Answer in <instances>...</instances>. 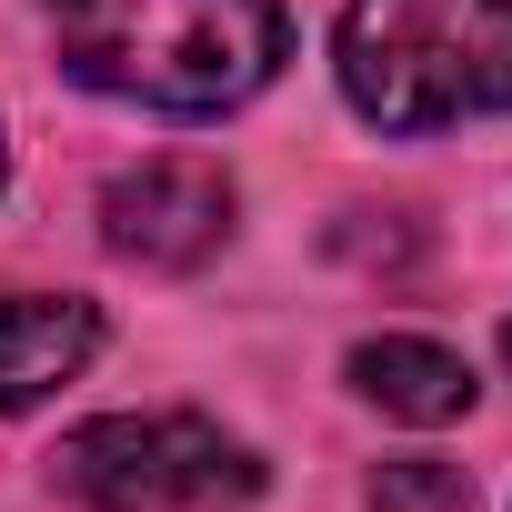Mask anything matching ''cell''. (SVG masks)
Returning a JSON list of instances; mask_svg holds the SVG:
<instances>
[{
	"label": "cell",
	"mask_w": 512,
	"mask_h": 512,
	"mask_svg": "<svg viewBox=\"0 0 512 512\" xmlns=\"http://www.w3.org/2000/svg\"><path fill=\"white\" fill-rule=\"evenodd\" d=\"M61 71L141 111H231L282 71V0H51Z\"/></svg>",
	"instance_id": "obj_1"
},
{
	"label": "cell",
	"mask_w": 512,
	"mask_h": 512,
	"mask_svg": "<svg viewBox=\"0 0 512 512\" xmlns=\"http://www.w3.org/2000/svg\"><path fill=\"white\" fill-rule=\"evenodd\" d=\"M342 91L382 131H452L512 111V0H352Z\"/></svg>",
	"instance_id": "obj_2"
},
{
	"label": "cell",
	"mask_w": 512,
	"mask_h": 512,
	"mask_svg": "<svg viewBox=\"0 0 512 512\" xmlns=\"http://www.w3.org/2000/svg\"><path fill=\"white\" fill-rule=\"evenodd\" d=\"M51 482L91 512H231L262 492V462L201 412H111L51 452Z\"/></svg>",
	"instance_id": "obj_3"
},
{
	"label": "cell",
	"mask_w": 512,
	"mask_h": 512,
	"mask_svg": "<svg viewBox=\"0 0 512 512\" xmlns=\"http://www.w3.org/2000/svg\"><path fill=\"white\" fill-rule=\"evenodd\" d=\"M101 231H111L121 262L191 272V262H211L221 231H231V171H221V161H191V151L141 161V171H121V181L101 191Z\"/></svg>",
	"instance_id": "obj_4"
},
{
	"label": "cell",
	"mask_w": 512,
	"mask_h": 512,
	"mask_svg": "<svg viewBox=\"0 0 512 512\" xmlns=\"http://www.w3.org/2000/svg\"><path fill=\"white\" fill-rule=\"evenodd\" d=\"M91 352H101V312L81 292H11L0 302V412L51 402Z\"/></svg>",
	"instance_id": "obj_5"
},
{
	"label": "cell",
	"mask_w": 512,
	"mask_h": 512,
	"mask_svg": "<svg viewBox=\"0 0 512 512\" xmlns=\"http://www.w3.org/2000/svg\"><path fill=\"white\" fill-rule=\"evenodd\" d=\"M352 392L382 402L392 422H462L472 412V362L452 342H422V332H382L352 352Z\"/></svg>",
	"instance_id": "obj_6"
},
{
	"label": "cell",
	"mask_w": 512,
	"mask_h": 512,
	"mask_svg": "<svg viewBox=\"0 0 512 512\" xmlns=\"http://www.w3.org/2000/svg\"><path fill=\"white\" fill-rule=\"evenodd\" d=\"M372 512H472V482H462V462H382Z\"/></svg>",
	"instance_id": "obj_7"
},
{
	"label": "cell",
	"mask_w": 512,
	"mask_h": 512,
	"mask_svg": "<svg viewBox=\"0 0 512 512\" xmlns=\"http://www.w3.org/2000/svg\"><path fill=\"white\" fill-rule=\"evenodd\" d=\"M502 352H512V332H502Z\"/></svg>",
	"instance_id": "obj_8"
},
{
	"label": "cell",
	"mask_w": 512,
	"mask_h": 512,
	"mask_svg": "<svg viewBox=\"0 0 512 512\" xmlns=\"http://www.w3.org/2000/svg\"><path fill=\"white\" fill-rule=\"evenodd\" d=\"M0 171H11V161H0Z\"/></svg>",
	"instance_id": "obj_9"
}]
</instances>
